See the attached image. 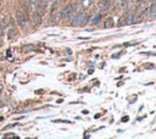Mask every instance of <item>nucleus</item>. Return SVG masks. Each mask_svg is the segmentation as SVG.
I'll list each match as a JSON object with an SVG mask.
<instances>
[{"label":"nucleus","mask_w":156,"mask_h":139,"mask_svg":"<svg viewBox=\"0 0 156 139\" xmlns=\"http://www.w3.org/2000/svg\"><path fill=\"white\" fill-rule=\"evenodd\" d=\"M62 12V17H63V20H68L70 17H72V16H75V11H73V5L72 4H68L67 6L63 9V11Z\"/></svg>","instance_id":"1"},{"label":"nucleus","mask_w":156,"mask_h":139,"mask_svg":"<svg viewBox=\"0 0 156 139\" xmlns=\"http://www.w3.org/2000/svg\"><path fill=\"white\" fill-rule=\"evenodd\" d=\"M150 1H151V0H139V1L137 3V6H136L137 12H143V11L146 9V6H149Z\"/></svg>","instance_id":"2"},{"label":"nucleus","mask_w":156,"mask_h":139,"mask_svg":"<svg viewBox=\"0 0 156 139\" xmlns=\"http://www.w3.org/2000/svg\"><path fill=\"white\" fill-rule=\"evenodd\" d=\"M16 16H17V22H18V25H20L22 28H25L26 27V21H27L26 16L23 14H21V12H17Z\"/></svg>","instance_id":"3"},{"label":"nucleus","mask_w":156,"mask_h":139,"mask_svg":"<svg viewBox=\"0 0 156 139\" xmlns=\"http://www.w3.org/2000/svg\"><path fill=\"white\" fill-rule=\"evenodd\" d=\"M32 21H33L34 26H40L41 23V16L37 11L35 12H32Z\"/></svg>","instance_id":"4"},{"label":"nucleus","mask_w":156,"mask_h":139,"mask_svg":"<svg viewBox=\"0 0 156 139\" xmlns=\"http://www.w3.org/2000/svg\"><path fill=\"white\" fill-rule=\"evenodd\" d=\"M145 15L148 16L149 20H156V10H151V9H148L145 11Z\"/></svg>","instance_id":"5"},{"label":"nucleus","mask_w":156,"mask_h":139,"mask_svg":"<svg viewBox=\"0 0 156 139\" xmlns=\"http://www.w3.org/2000/svg\"><path fill=\"white\" fill-rule=\"evenodd\" d=\"M100 9L104 10V11H106V10H109L110 6H111V3H110L109 0H100Z\"/></svg>","instance_id":"6"},{"label":"nucleus","mask_w":156,"mask_h":139,"mask_svg":"<svg viewBox=\"0 0 156 139\" xmlns=\"http://www.w3.org/2000/svg\"><path fill=\"white\" fill-rule=\"evenodd\" d=\"M0 26L3 28H7L9 27V16H3L1 18H0Z\"/></svg>","instance_id":"7"},{"label":"nucleus","mask_w":156,"mask_h":139,"mask_svg":"<svg viewBox=\"0 0 156 139\" xmlns=\"http://www.w3.org/2000/svg\"><path fill=\"white\" fill-rule=\"evenodd\" d=\"M89 21V16L85 12H82V16H81V22H79V26H85L87 22Z\"/></svg>","instance_id":"8"},{"label":"nucleus","mask_w":156,"mask_h":139,"mask_svg":"<svg viewBox=\"0 0 156 139\" xmlns=\"http://www.w3.org/2000/svg\"><path fill=\"white\" fill-rule=\"evenodd\" d=\"M34 48H35V47H34L33 44H27V45H23V47H22V53L27 54V53H29V51H33Z\"/></svg>","instance_id":"9"},{"label":"nucleus","mask_w":156,"mask_h":139,"mask_svg":"<svg viewBox=\"0 0 156 139\" xmlns=\"http://www.w3.org/2000/svg\"><path fill=\"white\" fill-rule=\"evenodd\" d=\"M81 16H82V12H79L78 15H76L75 17H73V20H72V26H79V22H81Z\"/></svg>","instance_id":"10"},{"label":"nucleus","mask_w":156,"mask_h":139,"mask_svg":"<svg viewBox=\"0 0 156 139\" xmlns=\"http://www.w3.org/2000/svg\"><path fill=\"white\" fill-rule=\"evenodd\" d=\"M114 26V20H112V17H107V18H105V21H104V27L105 28H111Z\"/></svg>","instance_id":"11"},{"label":"nucleus","mask_w":156,"mask_h":139,"mask_svg":"<svg viewBox=\"0 0 156 139\" xmlns=\"http://www.w3.org/2000/svg\"><path fill=\"white\" fill-rule=\"evenodd\" d=\"M134 23V14H128L126 16V25H132Z\"/></svg>","instance_id":"12"},{"label":"nucleus","mask_w":156,"mask_h":139,"mask_svg":"<svg viewBox=\"0 0 156 139\" xmlns=\"http://www.w3.org/2000/svg\"><path fill=\"white\" fill-rule=\"evenodd\" d=\"M62 18V12L61 11H57L56 14H53V21L55 22V23H57V22H60V20Z\"/></svg>","instance_id":"13"},{"label":"nucleus","mask_w":156,"mask_h":139,"mask_svg":"<svg viewBox=\"0 0 156 139\" xmlns=\"http://www.w3.org/2000/svg\"><path fill=\"white\" fill-rule=\"evenodd\" d=\"M123 6H124V12H128L129 10L133 7V1H132V0H127Z\"/></svg>","instance_id":"14"},{"label":"nucleus","mask_w":156,"mask_h":139,"mask_svg":"<svg viewBox=\"0 0 156 139\" xmlns=\"http://www.w3.org/2000/svg\"><path fill=\"white\" fill-rule=\"evenodd\" d=\"M143 21V14L139 12L138 15H134V23H138V22Z\"/></svg>","instance_id":"15"},{"label":"nucleus","mask_w":156,"mask_h":139,"mask_svg":"<svg viewBox=\"0 0 156 139\" xmlns=\"http://www.w3.org/2000/svg\"><path fill=\"white\" fill-rule=\"evenodd\" d=\"M14 35H16V29L15 28H10V31H9V38H14Z\"/></svg>","instance_id":"16"},{"label":"nucleus","mask_w":156,"mask_h":139,"mask_svg":"<svg viewBox=\"0 0 156 139\" xmlns=\"http://www.w3.org/2000/svg\"><path fill=\"white\" fill-rule=\"evenodd\" d=\"M149 9H151V10H156V0H151V1H150Z\"/></svg>","instance_id":"17"},{"label":"nucleus","mask_w":156,"mask_h":139,"mask_svg":"<svg viewBox=\"0 0 156 139\" xmlns=\"http://www.w3.org/2000/svg\"><path fill=\"white\" fill-rule=\"evenodd\" d=\"M57 5H59V1L57 0H55L54 3H53V6H51V10H53V14H54V10L57 9Z\"/></svg>","instance_id":"18"},{"label":"nucleus","mask_w":156,"mask_h":139,"mask_svg":"<svg viewBox=\"0 0 156 139\" xmlns=\"http://www.w3.org/2000/svg\"><path fill=\"white\" fill-rule=\"evenodd\" d=\"M99 20H100V15H95V18L93 20V23H96Z\"/></svg>","instance_id":"19"},{"label":"nucleus","mask_w":156,"mask_h":139,"mask_svg":"<svg viewBox=\"0 0 156 139\" xmlns=\"http://www.w3.org/2000/svg\"><path fill=\"white\" fill-rule=\"evenodd\" d=\"M4 35V29H3V27L0 26V37H3Z\"/></svg>","instance_id":"20"},{"label":"nucleus","mask_w":156,"mask_h":139,"mask_svg":"<svg viewBox=\"0 0 156 139\" xmlns=\"http://www.w3.org/2000/svg\"><path fill=\"white\" fill-rule=\"evenodd\" d=\"M122 121H123V122H126V121H128V116H126V117H123V118H122Z\"/></svg>","instance_id":"21"},{"label":"nucleus","mask_w":156,"mask_h":139,"mask_svg":"<svg viewBox=\"0 0 156 139\" xmlns=\"http://www.w3.org/2000/svg\"><path fill=\"white\" fill-rule=\"evenodd\" d=\"M0 107H1V101H0Z\"/></svg>","instance_id":"22"}]
</instances>
